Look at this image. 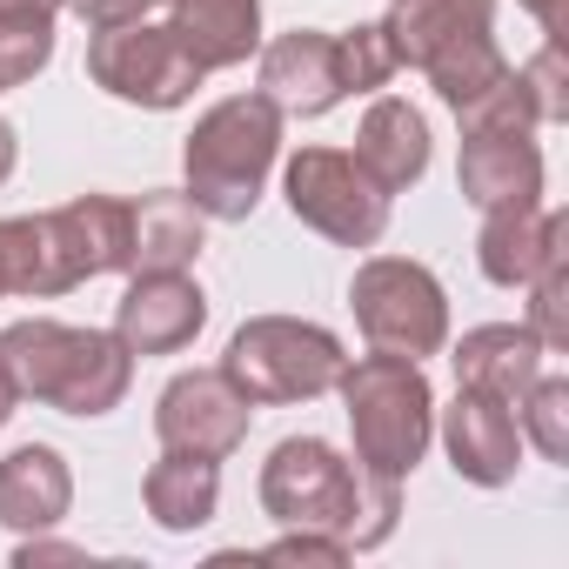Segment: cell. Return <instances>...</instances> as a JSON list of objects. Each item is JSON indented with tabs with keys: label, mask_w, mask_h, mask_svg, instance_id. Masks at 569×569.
<instances>
[{
	"label": "cell",
	"mask_w": 569,
	"mask_h": 569,
	"mask_svg": "<svg viewBox=\"0 0 569 569\" xmlns=\"http://www.w3.org/2000/svg\"><path fill=\"white\" fill-rule=\"evenodd\" d=\"M261 509L281 529H322L349 549H382L402 516V482H369L322 436H289L261 462Z\"/></svg>",
	"instance_id": "cell-1"
},
{
	"label": "cell",
	"mask_w": 569,
	"mask_h": 569,
	"mask_svg": "<svg viewBox=\"0 0 569 569\" xmlns=\"http://www.w3.org/2000/svg\"><path fill=\"white\" fill-rule=\"evenodd\" d=\"M0 362H8L14 389L41 409L61 416H108L121 409L134 382V356L121 349L114 329H74L54 316H28L0 336Z\"/></svg>",
	"instance_id": "cell-2"
},
{
	"label": "cell",
	"mask_w": 569,
	"mask_h": 569,
	"mask_svg": "<svg viewBox=\"0 0 569 569\" xmlns=\"http://www.w3.org/2000/svg\"><path fill=\"white\" fill-rule=\"evenodd\" d=\"M336 389H342V416L356 429V469L369 482H409L436 436V389H429L422 362L369 349L362 362H342Z\"/></svg>",
	"instance_id": "cell-3"
},
{
	"label": "cell",
	"mask_w": 569,
	"mask_h": 569,
	"mask_svg": "<svg viewBox=\"0 0 569 569\" xmlns=\"http://www.w3.org/2000/svg\"><path fill=\"white\" fill-rule=\"evenodd\" d=\"M281 154V108L268 94H228L214 101L188 148H181V168H188V201L208 214V221H248L261 188H268V168Z\"/></svg>",
	"instance_id": "cell-4"
},
{
	"label": "cell",
	"mask_w": 569,
	"mask_h": 569,
	"mask_svg": "<svg viewBox=\"0 0 569 569\" xmlns=\"http://www.w3.org/2000/svg\"><path fill=\"white\" fill-rule=\"evenodd\" d=\"M342 342L322 322H296V316H254L228 336L221 376L254 402V409H289V402H316L336 389L342 376Z\"/></svg>",
	"instance_id": "cell-5"
},
{
	"label": "cell",
	"mask_w": 569,
	"mask_h": 569,
	"mask_svg": "<svg viewBox=\"0 0 569 569\" xmlns=\"http://www.w3.org/2000/svg\"><path fill=\"white\" fill-rule=\"evenodd\" d=\"M349 309L369 336L376 356H402V362H422L449 342V296L442 281L422 268V261H402V254H369L349 281Z\"/></svg>",
	"instance_id": "cell-6"
},
{
	"label": "cell",
	"mask_w": 569,
	"mask_h": 569,
	"mask_svg": "<svg viewBox=\"0 0 569 569\" xmlns=\"http://www.w3.org/2000/svg\"><path fill=\"white\" fill-rule=\"evenodd\" d=\"M281 194H289L296 221H309L342 248H376L389 228V194L342 148H296L289 168H281Z\"/></svg>",
	"instance_id": "cell-7"
},
{
	"label": "cell",
	"mask_w": 569,
	"mask_h": 569,
	"mask_svg": "<svg viewBox=\"0 0 569 569\" xmlns=\"http://www.w3.org/2000/svg\"><path fill=\"white\" fill-rule=\"evenodd\" d=\"M88 74H94V88H108L114 101L154 108V114L194 101V88L208 81V74L188 61V48H181L168 28H154L148 14H141V21H121V28H94V34H88Z\"/></svg>",
	"instance_id": "cell-8"
},
{
	"label": "cell",
	"mask_w": 569,
	"mask_h": 569,
	"mask_svg": "<svg viewBox=\"0 0 569 569\" xmlns=\"http://www.w3.org/2000/svg\"><path fill=\"white\" fill-rule=\"evenodd\" d=\"M248 422H254V402L221 376V369H188L161 389L154 402V436L161 449H181V456H208V462H228L241 442H248Z\"/></svg>",
	"instance_id": "cell-9"
},
{
	"label": "cell",
	"mask_w": 569,
	"mask_h": 569,
	"mask_svg": "<svg viewBox=\"0 0 569 569\" xmlns=\"http://www.w3.org/2000/svg\"><path fill=\"white\" fill-rule=\"evenodd\" d=\"M208 296L188 281V268H134V281L114 302V336L128 356H174L201 336Z\"/></svg>",
	"instance_id": "cell-10"
},
{
	"label": "cell",
	"mask_w": 569,
	"mask_h": 569,
	"mask_svg": "<svg viewBox=\"0 0 569 569\" xmlns=\"http://www.w3.org/2000/svg\"><path fill=\"white\" fill-rule=\"evenodd\" d=\"M442 449H449V462H456L462 482L502 489L522 469V422H516L509 402L476 396V389H456V402L442 409Z\"/></svg>",
	"instance_id": "cell-11"
},
{
	"label": "cell",
	"mask_w": 569,
	"mask_h": 569,
	"mask_svg": "<svg viewBox=\"0 0 569 569\" xmlns=\"http://www.w3.org/2000/svg\"><path fill=\"white\" fill-rule=\"evenodd\" d=\"M281 114L296 121H316L329 114L349 88H342V61H336V34H316V28H296V34H274L261 48V88Z\"/></svg>",
	"instance_id": "cell-12"
},
{
	"label": "cell",
	"mask_w": 569,
	"mask_h": 569,
	"mask_svg": "<svg viewBox=\"0 0 569 569\" xmlns=\"http://www.w3.org/2000/svg\"><path fill=\"white\" fill-rule=\"evenodd\" d=\"M542 336L529 322H482L456 342V389H476V396H496V402H522V389L542 376Z\"/></svg>",
	"instance_id": "cell-13"
},
{
	"label": "cell",
	"mask_w": 569,
	"mask_h": 569,
	"mask_svg": "<svg viewBox=\"0 0 569 569\" xmlns=\"http://www.w3.org/2000/svg\"><path fill=\"white\" fill-rule=\"evenodd\" d=\"M68 509H74V476H68L61 449L21 442L8 462H0V522L14 536H48Z\"/></svg>",
	"instance_id": "cell-14"
},
{
	"label": "cell",
	"mask_w": 569,
	"mask_h": 569,
	"mask_svg": "<svg viewBox=\"0 0 569 569\" xmlns=\"http://www.w3.org/2000/svg\"><path fill=\"white\" fill-rule=\"evenodd\" d=\"M168 34L201 74L241 68L248 54H261V0H168Z\"/></svg>",
	"instance_id": "cell-15"
},
{
	"label": "cell",
	"mask_w": 569,
	"mask_h": 569,
	"mask_svg": "<svg viewBox=\"0 0 569 569\" xmlns=\"http://www.w3.org/2000/svg\"><path fill=\"white\" fill-rule=\"evenodd\" d=\"M356 161H362V174H369L382 194L416 188V181L429 174V121H422V108H409V101H396V94L369 101V114H362V128H356Z\"/></svg>",
	"instance_id": "cell-16"
},
{
	"label": "cell",
	"mask_w": 569,
	"mask_h": 569,
	"mask_svg": "<svg viewBox=\"0 0 569 569\" xmlns=\"http://www.w3.org/2000/svg\"><path fill=\"white\" fill-rule=\"evenodd\" d=\"M456 181L476 208H522L542 201V148L529 134H462Z\"/></svg>",
	"instance_id": "cell-17"
},
{
	"label": "cell",
	"mask_w": 569,
	"mask_h": 569,
	"mask_svg": "<svg viewBox=\"0 0 569 569\" xmlns=\"http://www.w3.org/2000/svg\"><path fill=\"white\" fill-rule=\"evenodd\" d=\"M48 221H54V241H61L74 281L134 268V214H128V201H114V194H81V201H68V208H48Z\"/></svg>",
	"instance_id": "cell-18"
},
{
	"label": "cell",
	"mask_w": 569,
	"mask_h": 569,
	"mask_svg": "<svg viewBox=\"0 0 569 569\" xmlns=\"http://www.w3.org/2000/svg\"><path fill=\"white\" fill-rule=\"evenodd\" d=\"M562 214L542 208V201H522V208H482V234H476V261L496 289H529V274L542 268V254L562 241Z\"/></svg>",
	"instance_id": "cell-19"
},
{
	"label": "cell",
	"mask_w": 569,
	"mask_h": 569,
	"mask_svg": "<svg viewBox=\"0 0 569 569\" xmlns=\"http://www.w3.org/2000/svg\"><path fill=\"white\" fill-rule=\"evenodd\" d=\"M489 21H496V0H396L382 28H389L402 68H429V61L482 41Z\"/></svg>",
	"instance_id": "cell-20"
},
{
	"label": "cell",
	"mask_w": 569,
	"mask_h": 569,
	"mask_svg": "<svg viewBox=\"0 0 569 569\" xmlns=\"http://www.w3.org/2000/svg\"><path fill=\"white\" fill-rule=\"evenodd\" d=\"M68 289H81V281H74V268L54 241V221L48 214H8L0 221V302L8 296L48 302V296H68Z\"/></svg>",
	"instance_id": "cell-21"
},
{
	"label": "cell",
	"mask_w": 569,
	"mask_h": 569,
	"mask_svg": "<svg viewBox=\"0 0 569 569\" xmlns=\"http://www.w3.org/2000/svg\"><path fill=\"white\" fill-rule=\"evenodd\" d=\"M141 502H148V516H154L168 536H194V529H208L214 509H221V462L168 449V456L141 476Z\"/></svg>",
	"instance_id": "cell-22"
},
{
	"label": "cell",
	"mask_w": 569,
	"mask_h": 569,
	"mask_svg": "<svg viewBox=\"0 0 569 569\" xmlns=\"http://www.w3.org/2000/svg\"><path fill=\"white\" fill-rule=\"evenodd\" d=\"M128 214H134V268H194L201 234H208V214L188 194L154 188V194L128 201Z\"/></svg>",
	"instance_id": "cell-23"
},
{
	"label": "cell",
	"mask_w": 569,
	"mask_h": 569,
	"mask_svg": "<svg viewBox=\"0 0 569 569\" xmlns=\"http://www.w3.org/2000/svg\"><path fill=\"white\" fill-rule=\"evenodd\" d=\"M429 81H436V94L462 114L476 94H489L502 74H509V61H502V48H496V34H482V41H469V48H456V54H442V61H429L422 68Z\"/></svg>",
	"instance_id": "cell-24"
},
{
	"label": "cell",
	"mask_w": 569,
	"mask_h": 569,
	"mask_svg": "<svg viewBox=\"0 0 569 569\" xmlns=\"http://www.w3.org/2000/svg\"><path fill=\"white\" fill-rule=\"evenodd\" d=\"M336 61H342V88H349V94H376V88H389V81L402 74L396 41H389L382 21H362V28L336 34Z\"/></svg>",
	"instance_id": "cell-25"
},
{
	"label": "cell",
	"mask_w": 569,
	"mask_h": 569,
	"mask_svg": "<svg viewBox=\"0 0 569 569\" xmlns=\"http://www.w3.org/2000/svg\"><path fill=\"white\" fill-rule=\"evenodd\" d=\"M516 422H522V442H536L549 462L569 456V382L562 376H536L516 402Z\"/></svg>",
	"instance_id": "cell-26"
},
{
	"label": "cell",
	"mask_w": 569,
	"mask_h": 569,
	"mask_svg": "<svg viewBox=\"0 0 569 569\" xmlns=\"http://www.w3.org/2000/svg\"><path fill=\"white\" fill-rule=\"evenodd\" d=\"M54 61V21L48 14H0V94L28 88Z\"/></svg>",
	"instance_id": "cell-27"
},
{
	"label": "cell",
	"mask_w": 569,
	"mask_h": 569,
	"mask_svg": "<svg viewBox=\"0 0 569 569\" xmlns=\"http://www.w3.org/2000/svg\"><path fill=\"white\" fill-rule=\"evenodd\" d=\"M529 329L542 336V349H562L569 342V248L556 241L549 254H542V268L529 274Z\"/></svg>",
	"instance_id": "cell-28"
},
{
	"label": "cell",
	"mask_w": 569,
	"mask_h": 569,
	"mask_svg": "<svg viewBox=\"0 0 569 569\" xmlns=\"http://www.w3.org/2000/svg\"><path fill=\"white\" fill-rule=\"evenodd\" d=\"M522 81H529V94H536L542 121H562V114H569V101H562V54H556V41L522 68Z\"/></svg>",
	"instance_id": "cell-29"
},
{
	"label": "cell",
	"mask_w": 569,
	"mask_h": 569,
	"mask_svg": "<svg viewBox=\"0 0 569 569\" xmlns=\"http://www.w3.org/2000/svg\"><path fill=\"white\" fill-rule=\"evenodd\" d=\"M268 556H281V562H349L356 549L342 536H322V529H289L281 542H268Z\"/></svg>",
	"instance_id": "cell-30"
},
{
	"label": "cell",
	"mask_w": 569,
	"mask_h": 569,
	"mask_svg": "<svg viewBox=\"0 0 569 569\" xmlns=\"http://www.w3.org/2000/svg\"><path fill=\"white\" fill-rule=\"evenodd\" d=\"M68 8L88 21V34L94 28H121V21H141L148 8H154V0H68Z\"/></svg>",
	"instance_id": "cell-31"
},
{
	"label": "cell",
	"mask_w": 569,
	"mask_h": 569,
	"mask_svg": "<svg viewBox=\"0 0 569 569\" xmlns=\"http://www.w3.org/2000/svg\"><path fill=\"white\" fill-rule=\"evenodd\" d=\"M522 8H529V14L542 21V34H549V41L562 34V0H522Z\"/></svg>",
	"instance_id": "cell-32"
},
{
	"label": "cell",
	"mask_w": 569,
	"mask_h": 569,
	"mask_svg": "<svg viewBox=\"0 0 569 569\" xmlns=\"http://www.w3.org/2000/svg\"><path fill=\"white\" fill-rule=\"evenodd\" d=\"M61 8H68V0H0V14H48V21H54Z\"/></svg>",
	"instance_id": "cell-33"
},
{
	"label": "cell",
	"mask_w": 569,
	"mask_h": 569,
	"mask_svg": "<svg viewBox=\"0 0 569 569\" xmlns=\"http://www.w3.org/2000/svg\"><path fill=\"white\" fill-rule=\"evenodd\" d=\"M14 161H21V141H14V128H8V121H0V181L14 174Z\"/></svg>",
	"instance_id": "cell-34"
},
{
	"label": "cell",
	"mask_w": 569,
	"mask_h": 569,
	"mask_svg": "<svg viewBox=\"0 0 569 569\" xmlns=\"http://www.w3.org/2000/svg\"><path fill=\"white\" fill-rule=\"evenodd\" d=\"M14 402H21V389H14V376H8V362H0V429H8V416H14Z\"/></svg>",
	"instance_id": "cell-35"
}]
</instances>
